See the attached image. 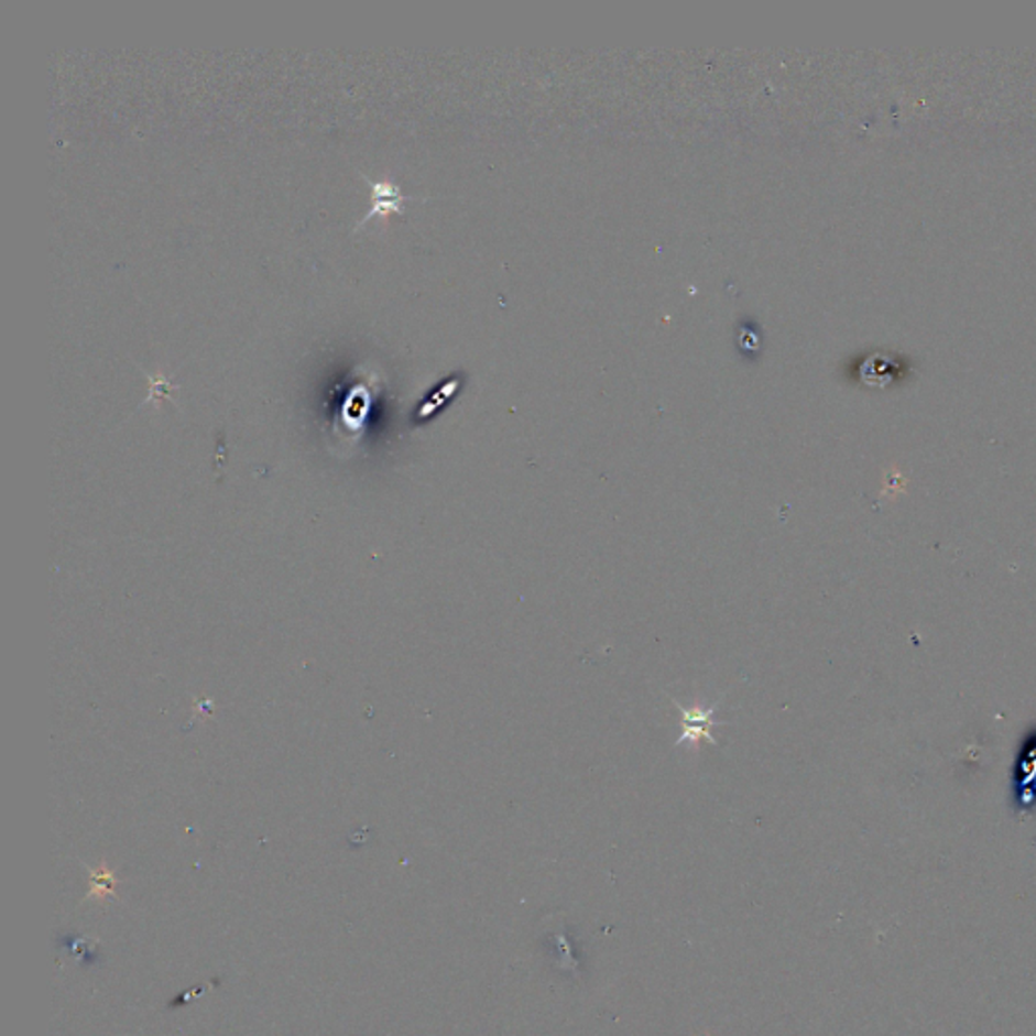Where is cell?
<instances>
[{
  "instance_id": "cell-1",
  "label": "cell",
  "mask_w": 1036,
  "mask_h": 1036,
  "mask_svg": "<svg viewBox=\"0 0 1036 1036\" xmlns=\"http://www.w3.org/2000/svg\"><path fill=\"white\" fill-rule=\"evenodd\" d=\"M673 705H675L676 711L680 712V727H683L680 737L676 739V748L688 745L695 753H699L702 743L717 745V739L711 733L712 727L717 724V721H715L717 707L715 705L707 707V705L697 702V705L685 707L676 700H673Z\"/></svg>"
},
{
  "instance_id": "cell-2",
  "label": "cell",
  "mask_w": 1036,
  "mask_h": 1036,
  "mask_svg": "<svg viewBox=\"0 0 1036 1036\" xmlns=\"http://www.w3.org/2000/svg\"><path fill=\"white\" fill-rule=\"evenodd\" d=\"M362 178L367 181V185L371 187V207L369 211L362 215L361 219L355 223L352 231H359L367 221L375 219V217H381V215H389V212H401V207L405 200H415L417 197H410V195H403L400 185L393 183L391 178H371L369 175H364L361 171Z\"/></svg>"
},
{
  "instance_id": "cell-3",
  "label": "cell",
  "mask_w": 1036,
  "mask_h": 1036,
  "mask_svg": "<svg viewBox=\"0 0 1036 1036\" xmlns=\"http://www.w3.org/2000/svg\"><path fill=\"white\" fill-rule=\"evenodd\" d=\"M146 381H149V385H151V388H149V393H146V397H144V401H142V405H146V403H151V401L154 400H164V397H168V395H171V391H175L176 389V385L173 383V379H171V377H154L146 373Z\"/></svg>"
},
{
  "instance_id": "cell-4",
  "label": "cell",
  "mask_w": 1036,
  "mask_h": 1036,
  "mask_svg": "<svg viewBox=\"0 0 1036 1036\" xmlns=\"http://www.w3.org/2000/svg\"><path fill=\"white\" fill-rule=\"evenodd\" d=\"M113 886H116V879H113L110 871L100 869V871L91 873V895H96V897L112 895Z\"/></svg>"
}]
</instances>
